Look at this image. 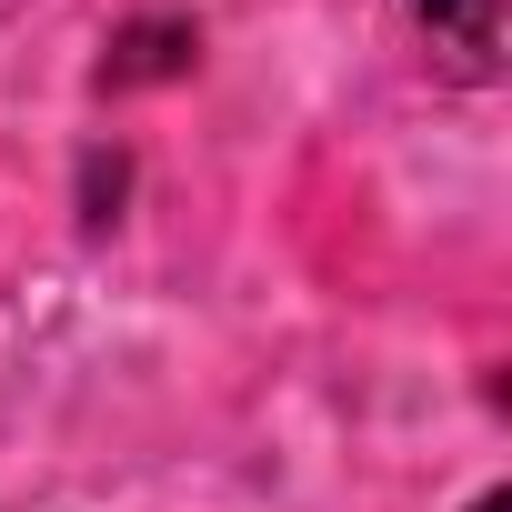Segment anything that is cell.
<instances>
[{
  "instance_id": "1",
  "label": "cell",
  "mask_w": 512,
  "mask_h": 512,
  "mask_svg": "<svg viewBox=\"0 0 512 512\" xmlns=\"http://www.w3.org/2000/svg\"><path fill=\"white\" fill-rule=\"evenodd\" d=\"M422 11V41L442 51L452 81H492L502 71V0H412Z\"/></svg>"
},
{
  "instance_id": "2",
  "label": "cell",
  "mask_w": 512,
  "mask_h": 512,
  "mask_svg": "<svg viewBox=\"0 0 512 512\" xmlns=\"http://www.w3.org/2000/svg\"><path fill=\"white\" fill-rule=\"evenodd\" d=\"M191 51H201L191 21H131V31L111 41L101 81H111V91H131V81H171V71H191Z\"/></svg>"
},
{
  "instance_id": "3",
  "label": "cell",
  "mask_w": 512,
  "mask_h": 512,
  "mask_svg": "<svg viewBox=\"0 0 512 512\" xmlns=\"http://www.w3.org/2000/svg\"><path fill=\"white\" fill-rule=\"evenodd\" d=\"M472 512H512V492H482V502H472Z\"/></svg>"
}]
</instances>
